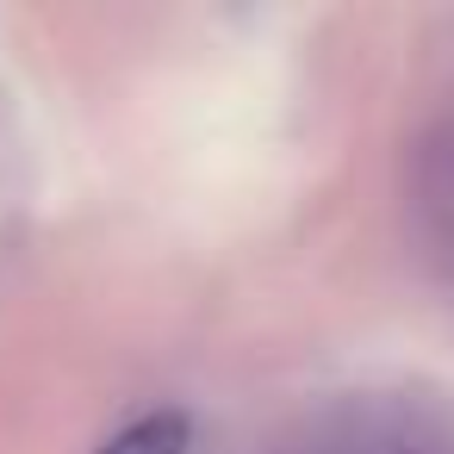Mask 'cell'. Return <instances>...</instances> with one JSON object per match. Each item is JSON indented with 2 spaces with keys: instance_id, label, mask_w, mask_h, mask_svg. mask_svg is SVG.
<instances>
[{
  "instance_id": "cell-1",
  "label": "cell",
  "mask_w": 454,
  "mask_h": 454,
  "mask_svg": "<svg viewBox=\"0 0 454 454\" xmlns=\"http://www.w3.org/2000/svg\"><path fill=\"white\" fill-rule=\"evenodd\" d=\"M404 206L411 237L429 268H454V119L429 125L404 162Z\"/></svg>"
},
{
  "instance_id": "cell-2",
  "label": "cell",
  "mask_w": 454,
  "mask_h": 454,
  "mask_svg": "<svg viewBox=\"0 0 454 454\" xmlns=\"http://www.w3.org/2000/svg\"><path fill=\"white\" fill-rule=\"evenodd\" d=\"M187 442H193V423L181 411H150V417L125 423L119 435H106L100 454H187Z\"/></svg>"
}]
</instances>
